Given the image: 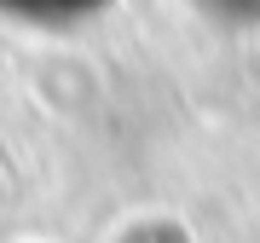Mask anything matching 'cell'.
<instances>
[{
	"instance_id": "1",
	"label": "cell",
	"mask_w": 260,
	"mask_h": 243,
	"mask_svg": "<svg viewBox=\"0 0 260 243\" xmlns=\"http://www.w3.org/2000/svg\"><path fill=\"white\" fill-rule=\"evenodd\" d=\"M0 6L23 12V18H41V23H64V18H81V12H99L104 0H0Z\"/></svg>"
},
{
	"instance_id": "2",
	"label": "cell",
	"mask_w": 260,
	"mask_h": 243,
	"mask_svg": "<svg viewBox=\"0 0 260 243\" xmlns=\"http://www.w3.org/2000/svg\"><path fill=\"white\" fill-rule=\"evenodd\" d=\"M203 12H214L225 23H260V0H203Z\"/></svg>"
}]
</instances>
